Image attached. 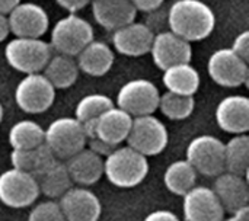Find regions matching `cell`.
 Here are the masks:
<instances>
[{
  "label": "cell",
  "instance_id": "6da1fadb",
  "mask_svg": "<svg viewBox=\"0 0 249 221\" xmlns=\"http://www.w3.org/2000/svg\"><path fill=\"white\" fill-rule=\"evenodd\" d=\"M214 26V12L201 0H174L168 7V29L188 42L206 39Z\"/></svg>",
  "mask_w": 249,
  "mask_h": 221
},
{
  "label": "cell",
  "instance_id": "7a4b0ae2",
  "mask_svg": "<svg viewBox=\"0 0 249 221\" xmlns=\"http://www.w3.org/2000/svg\"><path fill=\"white\" fill-rule=\"evenodd\" d=\"M149 173L147 157L130 146H117L104 157V175L117 188L128 189L140 185Z\"/></svg>",
  "mask_w": 249,
  "mask_h": 221
},
{
  "label": "cell",
  "instance_id": "3957f363",
  "mask_svg": "<svg viewBox=\"0 0 249 221\" xmlns=\"http://www.w3.org/2000/svg\"><path fill=\"white\" fill-rule=\"evenodd\" d=\"M86 141L82 122L74 117L57 118L44 130V144L61 162L85 149Z\"/></svg>",
  "mask_w": 249,
  "mask_h": 221
},
{
  "label": "cell",
  "instance_id": "277c9868",
  "mask_svg": "<svg viewBox=\"0 0 249 221\" xmlns=\"http://www.w3.org/2000/svg\"><path fill=\"white\" fill-rule=\"evenodd\" d=\"M51 57V45L41 38L15 36L4 47V58L15 70L31 74L41 73Z\"/></svg>",
  "mask_w": 249,
  "mask_h": 221
},
{
  "label": "cell",
  "instance_id": "5b68a950",
  "mask_svg": "<svg viewBox=\"0 0 249 221\" xmlns=\"http://www.w3.org/2000/svg\"><path fill=\"white\" fill-rule=\"evenodd\" d=\"M93 39V28L83 17L69 13L51 29V47L58 52L76 57Z\"/></svg>",
  "mask_w": 249,
  "mask_h": 221
},
{
  "label": "cell",
  "instance_id": "8992f818",
  "mask_svg": "<svg viewBox=\"0 0 249 221\" xmlns=\"http://www.w3.org/2000/svg\"><path fill=\"white\" fill-rule=\"evenodd\" d=\"M185 160L197 173L206 178H216L225 172V143L209 134L194 137L187 146Z\"/></svg>",
  "mask_w": 249,
  "mask_h": 221
},
{
  "label": "cell",
  "instance_id": "52a82bcc",
  "mask_svg": "<svg viewBox=\"0 0 249 221\" xmlns=\"http://www.w3.org/2000/svg\"><path fill=\"white\" fill-rule=\"evenodd\" d=\"M128 146L143 156L160 154L169 141L168 128L153 114L134 117L130 133L127 136Z\"/></svg>",
  "mask_w": 249,
  "mask_h": 221
},
{
  "label": "cell",
  "instance_id": "ba28073f",
  "mask_svg": "<svg viewBox=\"0 0 249 221\" xmlns=\"http://www.w3.org/2000/svg\"><path fill=\"white\" fill-rule=\"evenodd\" d=\"M160 92L147 79H133L121 86L117 93V105L128 115L142 117L153 114L159 106Z\"/></svg>",
  "mask_w": 249,
  "mask_h": 221
},
{
  "label": "cell",
  "instance_id": "9c48e42d",
  "mask_svg": "<svg viewBox=\"0 0 249 221\" xmlns=\"http://www.w3.org/2000/svg\"><path fill=\"white\" fill-rule=\"evenodd\" d=\"M55 99V87L42 73L25 74L15 89L16 105L26 114H42Z\"/></svg>",
  "mask_w": 249,
  "mask_h": 221
},
{
  "label": "cell",
  "instance_id": "30bf717a",
  "mask_svg": "<svg viewBox=\"0 0 249 221\" xmlns=\"http://www.w3.org/2000/svg\"><path fill=\"white\" fill-rule=\"evenodd\" d=\"M36 179L23 170L9 169L0 175V203L10 208H26L39 197Z\"/></svg>",
  "mask_w": 249,
  "mask_h": 221
},
{
  "label": "cell",
  "instance_id": "8fae6325",
  "mask_svg": "<svg viewBox=\"0 0 249 221\" xmlns=\"http://www.w3.org/2000/svg\"><path fill=\"white\" fill-rule=\"evenodd\" d=\"M210 79L223 87H239L249 79V66L245 60L236 55L231 48L214 51L207 61Z\"/></svg>",
  "mask_w": 249,
  "mask_h": 221
},
{
  "label": "cell",
  "instance_id": "7c38bea8",
  "mask_svg": "<svg viewBox=\"0 0 249 221\" xmlns=\"http://www.w3.org/2000/svg\"><path fill=\"white\" fill-rule=\"evenodd\" d=\"M9 31L15 36L41 38L50 26V19L44 7L36 3H19L7 13Z\"/></svg>",
  "mask_w": 249,
  "mask_h": 221
},
{
  "label": "cell",
  "instance_id": "4fadbf2b",
  "mask_svg": "<svg viewBox=\"0 0 249 221\" xmlns=\"http://www.w3.org/2000/svg\"><path fill=\"white\" fill-rule=\"evenodd\" d=\"M149 52L152 54L155 66L162 71L175 64L191 63L193 57L191 42L175 35L169 29L155 35Z\"/></svg>",
  "mask_w": 249,
  "mask_h": 221
},
{
  "label": "cell",
  "instance_id": "5bb4252c",
  "mask_svg": "<svg viewBox=\"0 0 249 221\" xmlns=\"http://www.w3.org/2000/svg\"><path fill=\"white\" fill-rule=\"evenodd\" d=\"M182 213L185 221H222L226 214L214 191L207 187H194L184 195Z\"/></svg>",
  "mask_w": 249,
  "mask_h": 221
},
{
  "label": "cell",
  "instance_id": "9a60e30c",
  "mask_svg": "<svg viewBox=\"0 0 249 221\" xmlns=\"http://www.w3.org/2000/svg\"><path fill=\"white\" fill-rule=\"evenodd\" d=\"M58 205L67 221H98L102 213L99 198L86 188L71 187L60 197Z\"/></svg>",
  "mask_w": 249,
  "mask_h": 221
},
{
  "label": "cell",
  "instance_id": "2e32d148",
  "mask_svg": "<svg viewBox=\"0 0 249 221\" xmlns=\"http://www.w3.org/2000/svg\"><path fill=\"white\" fill-rule=\"evenodd\" d=\"M155 34L143 22H130L114 31V48L127 57H140L150 51Z\"/></svg>",
  "mask_w": 249,
  "mask_h": 221
},
{
  "label": "cell",
  "instance_id": "e0dca14e",
  "mask_svg": "<svg viewBox=\"0 0 249 221\" xmlns=\"http://www.w3.org/2000/svg\"><path fill=\"white\" fill-rule=\"evenodd\" d=\"M217 125L229 134H247L249 130V99L244 95L223 98L216 108Z\"/></svg>",
  "mask_w": 249,
  "mask_h": 221
},
{
  "label": "cell",
  "instance_id": "ac0fdd59",
  "mask_svg": "<svg viewBox=\"0 0 249 221\" xmlns=\"http://www.w3.org/2000/svg\"><path fill=\"white\" fill-rule=\"evenodd\" d=\"M212 189L219 198L225 213L232 214L249 204V187L244 176L225 170L216 176Z\"/></svg>",
  "mask_w": 249,
  "mask_h": 221
},
{
  "label": "cell",
  "instance_id": "d6986e66",
  "mask_svg": "<svg viewBox=\"0 0 249 221\" xmlns=\"http://www.w3.org/2000/svg\"><path fill=\"white\" fill-rule=\"evenodd\" d=\"M64 165L73 184L82 187L93 185L104 176V157L88 147L64 160Z\"/></svg>",
  "mask_w": 249,
  "mask_h": 221
},
{
  "label": "cell",
  "instance_id": "ffe728a7",
  "mask_svg": "<svg viewBox=\"0 0 249 221\" xmlns=\"http://www.w3.org/2000/svg\"><path fill=\"white\" fill-rule=\"evenodd\" d=\"M92 15L99 26L115 31L133 22L137 10L130 0H92Z\"/></svg>",
  "mask_w": 249,
  "mask_h": 221
},
{
  "label": "cell",
  "instance_id": "44dd1931",
  "mask_svg": "<svg viewBox=\"0 0 249 221\" xmlns=\"http://www.w3.org/2000/svg\"><path fill=\"white\" fill-rule=\"evenodd\" d=\"M131 122L133 117L114 105L95 119L96 137L108 144L120 146L123 141L127 140Z\"/></svg>",
  "mask_w": 249,
  "mask_h": 221
},
{
  "label": "cell",
  "instance_id": "7402d4cb",
  "mask_svg": "<svg viewBox=\"0 0 249 221\" xmlns=\"http://www.w3.org/2000/svg\"><path fill=\"white\" fill-rule=\"evenodd\" d=\"M74 58L80 71L93 77H101L112 68L115 55L108 44L92 39Z\"/></svg>",
  "mask_w": 249,
  "mask_h": 221
},
{
  "label": "cell",
  "instance_id": "603a6c76",
  "mask_svg": "<svg viewBox=\"0 0 249 221\" xmlns=\"http://www.w3.org/2000/svg\"><path fill=\"white\" fill-rule=\"evenodd\" d=\"M58 159L53 154V152L45 146L41 144L35 149L28 150H12L10 153V163L15 169L23 170L31 173L35 179L42 175L47 169H50Z\"/></svg>",
  "mask_w": 249,
  "mask_h": 221
},
{
  "label": "cell",
  "instance_id": "cb8c5ba5",
  "mask_svg": "<svg viewBox=\"0 0 249 221\" xmlns=\"http://www.w3.org/2000/svg\"><path fill=\"white\" fill-rule=\"evenodd\" d=\"M162 83L168 92L194 96L200 87V74L191 63H181L163 70Z\"/></svg>",
  "mask_w": 249,
  "mask_h": 221
},
{
  "label": "cell",
  "instance_id": "d4e9b609",
  "mask_svg": "<svg viewBox=\"0 0 249 221\" xmlns=\"http://www.w3.org/2000/svg\"><path fill=\"white\" fill-rule=\"evenodd\" d=\"M79 71L74 57L55 54L50 57L41 73L55 89H67L76 83Z\"/></svg>",
  "mask_w": 249,
  "mask_h": 221
},
{
  "label": "cell",
  "instance_id": "484cf974",
  "mask_svg": "<svg viewBox=\"0 0 249 221\" xmlns=\"http://www.w3.org/2000/svg\"><path fill=\"white\" fill-rule=\"evenodd\" d=\"M196 169L184 159L172 162L163 173V184L168 191L175 195L184 197L191 188L196 187L197 182Z\"/></svg>",
  "mask_w": 249,
  "mask_h": 221
},
{
  "label": "cell",
  "instance_id": "4316f807",
  "mask_svg": "<svg viewBox=\"0 0 249 221\" xmlns=\"http://www.w3.org/2000/svg\"><path fill=\"white\" fill-rule=\"evenodd\" d=\"M248 166V134H235L228 143H225V170L247 178Z\"/></svg>",
  "mask_w": 249,
  "mask_h": 221
},
{
  "label": "cell",
  "instance_id": "83f0119b",
  "mask_svg": "<svg viewBox=\"0 0 249 221\" xmlns=\"http://www.w3.org/2000/svg\"><path fill=\"white\" fill-rule=\"evenodd\" d=\"M36 182L39 187V192H42L45 197L51 200L60 198L73 187V181L70 179L66 165L61 160H57L50 169L39 175L36 178Z\"/></svg>",
  "mask_w": 249,
  "mask_h": 221
},
{
  "label": "cell",
  "instance_id": "f1b7e54d",
  "mask_svg": "<svg viewBox=\"0 0 249 221\" xmlns=\"http://www.w3.org/2000/svg\"><path fill=\"white\" fill-rule=\"evenodd\" d=\"M9 143L15 150L35 149L44 144V128L31 119L19 121L9 131Z\"/></svg>",
  "mask_w": 249,
  "mask_h": 221
},
{
  "label": "cell",
  "instance_id": "f546056e",
  "mask_svg": "<svg viewBox=\"0 0 249 221\" xmlns=\"http://www.w3.org/2000/svg\"><path fill=\"white\" fill-rule=\"evenodd\" d=\"M196 108L194 96L187 95H177L172 92H165L159 98V106L160 112L168 117L172 121H182L191 117Z\"/></svg>",
  "mask_w": 249,
  "mask_h": 221
},
{
  "label": "cell",
  "instance_id": "4dcf8cb0",
  "mask_svg": "<svg viewBox=\"0 0 249 221\" xmlns=\"http://www.w3.org/2000/svg\"><path fill=\"white\" fill-rule=\"evenodd\" d=\"M112 106H114V102L109 96L104 93H90V95L83 96L77 102L74 118L80 122H86L89 119L98 118L101 114H104Z\"/></svg>",
  "mask_w": 249,
  "mask_h": 221
},
{
  "label": "cell",
  "instance_id": "1f68e13d",
  "mask_svg": "<svg viewBox=\"0 0 249 221\" xmlns=\"http://www.w3.org/2000/svg\"><path fill=\"white\" fill-rule=\"evenodd\" d=\"M28 221H67L58 203L45 201L34 207L28 216Z\"/></svg>",
  "mask_w": 249,
  "mask_h": 221
},
{
  "label": "cell",
  "instance_id": "d6a6232c",
  "mask_svg": "<svg viewBox=\"0 0 249 221\" xmlns=\"http://www.w3.org/2000/svg\"><path fill=\"white\" fill-rule=\"evenodd\" d=\"M163 6V4H162ZM156 7L150 12H146L144 16V25L156 35L159 32L168 31V9L165 7Z\"/></svg>",
  "mask_w": 249,
  "mask_h": 221
},
{
  "label": "cell",
  "instance_id": "836d02e7",
  "mask_svg": "<svg viewBox=\"0 0 249 221\" xmlns=\"http://www.w3.org/2000/svg\"><path fill=\"white\" fill-rule=\"evenodd\" d=\"M231 50L239 55L242 60H245L247 63L249 61V31H242L241 34L236 35V38L232 42Z\"/></svg>",
  "mask_w": 249,
  "mask_h": 221
},
{
  "label": "cell",
  "instance_id": "e575fe53",
  "mask_svg": "<svg viewBox=\"0 0 249 221\" xmlns=\"http://www.w3.org/2000/svg\"><path fill=\"white\" fill-rule=\"evenodd\" d=\"M86 144H88V149H90L93 153L99 154L101 157H107V156L117 147V146H112V144H108V143L102 141V140L98 138V137L89 138V140L86 141Z\"/></svg>",
  "mask_w": 249,
  "mask_h": 221
},
{
  "label": "cell",
  "instance_id": "d590c367",
  "mask_svg": "<svg viewBox=\"0 0 249 221\" xmlns=\"http://www.w3.org/2000/svg\"><path fill=\"white\" fill-rule=\"evenodd\" d=\"M55 3L60 7H63L64 10H67L70 13H74V12L82 10L89 3V0H55Z\"/></svg>",
  "mask_w": 249,
  "mask_h": 221
},
{
  "label": "cell",
  "instance_id": "8d00e7d4",
  "mask_svg": "<svg viewBox=\"0 0 249 221\" xmlns=\"http://www.w3.org/2000/svg\"><path fill=\"white\" fill-rule=\"evenodd\" d=\"M133 3V6L136 7V10L139 12H150L159 6H162L165 3V0H130Z\"/></svg>",
  "mask_w": 249,
  "mask_h": 221
},
{
  "label": "cell",
  "instance_id": "74e56055",
  "mask_svg": "<svg viewBox=\"0 0 249 221\" xmlns=\"http://www.w3.org/2000/svg\"><path fill=\"white\" fill-rule=\"evenodd\" d=\"M143 221H179V219L172 211H168V210H156V211L150 213Z\"/></svg>",
  "mask_w": 249,
  "mask_h": 221
},
{
  "label": "cell",
  "instance_id": "f35d334b",
  "mask_svg": "<svg viewBox=\"0 0 249 221\" xmlns=\"http://www.w3.org/2000/svg\"><path fill=\"white\" fill-rule=\"evenodd\" d=\"M222 221H249V205L239 208L238 211L232 213L231 217L223 219Z\"/></svg>",
  "mask_w": 249,
  "mask_h": 221
},
{
  "label": "cell",
  "instance_id": "ab89813d",
  "mask_svg": "<svg viewBox=\"0 0 249 221\" xmlns=\"http://www.w3.org/2000/svg\"><path fill=\"white\" fill-rule=\"evenodd\" d=\"M9 34L10 31H9V23H7V15L0 13V42L4 41Z\"/></svg>",
  "mask_w": 249,
  "mask_h": 221
},
{
  "label": "cell",
  "instance_id": "60d3db41",
  "mask_svg": "<svg viewBox=\"0 0 249 221\" xmlns=\"http://www.w3.org/2000/svg\"><path fill=\"white\" fill-rule=\"evenodd\" d=\"M19 3H20V0H0V13L7 15Z\"/></svg>",
  "mask_w": 249,
  "mask_h": 221
},
{
  "label": "cell",
  "instance_id": "b9f144b4",
  "mask_svg": "<svg viewBox=\"0 0 249 221\" xmlns=\"http://www.w3.org/2000/svg\"><path fill=\"white\" fill-rule=\"evenodd\" d=\"M3 114H4V111H3V105H1V102H0V122H1V119H3Z\"/></svg>",
  "mask_w": 249,
  "mask_h": 221
}]
</instances>
